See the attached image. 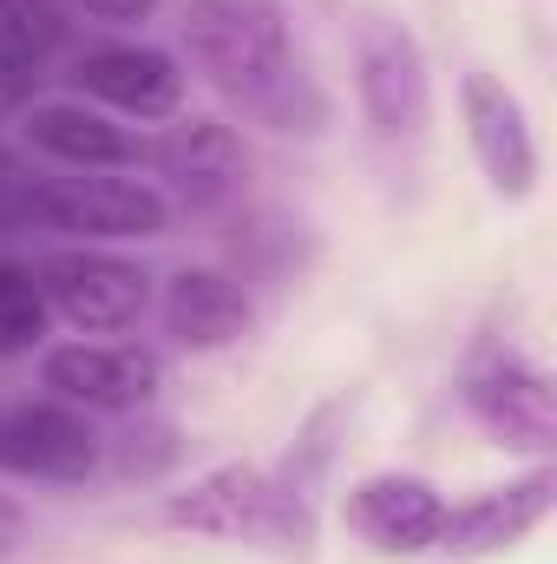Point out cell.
I'll use <instances>...</instances> for the list:
<instances>
[{"label":"cell","instance_id":"1","mask_svg":"<svg viewBox=\"0 0 557 564\" xmlns=\"http://www.w3.org/2000/svg\"><path fill=\"white\" fill-rule=\"evenodd\" d=\"M177 40H184L190 66L243 119L270 126L282 139L288 132L315 139L328 126V99L295 59V33H288L282 0H190L177 20Z\"/></svg>","mask_w":557,"mask_h":564},{"label":"cell","instance_id":"2","mask_svg":"<svg viewBox=\"0 0 557 564\" xmlns=\"http://www.w3.org/2000/svg\"><path fill=\"white\" fill-rule=\"evenodd\" d=\"M164 525L197 532V539H223V545H250V552H270L282 564L315 558L308 492L256 459H223V466L197 473L184 492L164 499Z\"/></svg>","mask_w":557,"mask_h":564},{"label":"cell","instance_id":"3","mask_svg":"<svg viewBox=\"0 0 557 564\" xmlns=\"http://www.w3.org/2000/svg\"><path fill=\"white\" fill-rule=\"evenodd\" d=\"M354 99L368 132L387 144H414L433 126V66L401 13H361L354 26Z\"/></svg>","mask_w":557,"mask_h":564},{"label":"cell","instance_id":"4","mask_svg":"<svg viewBox=\"0 0 557 564\" xmlns=\"http://www.w3.org/2000/svg\"><path fill=\"white\" fill-rule=\"evenodd\" d=\"M26 224L79 237V243H144L171 230V204L157 184L119 171H73V177H33Z\"/></svg>","mask_w":557,"mask_h":564},{"label":"cell","instance_id":"5","mask_svg":"<svg viewBox=\"0 0 557 564\" xmlns=\"http://www.w3.org/2000/svg\"><path fill=\"white\" fill-rule=\"evenodd\" d=\"M459 126L472 144V164L485 177V191L499 204H532L538 197V177H545V151H538V126L518 99L512 79L472 66L459 79Z\"/></svg>","mask_w":557,"mask_h":564},{"label":"cell","instance_id":"6","mask_svg":"<svg viewBox=\"0 0 557 564\" xmlns=\"http://www.w3.org/2000/svg\"><path fill=\"white\" fill-rule=\"evenodd\" d=\"M33 276H40L46 308L66 328H79V335H125V328H139L144 308H151V276L139 263L112 257V250H92V243L40 257Z\"/></svg>","mask_w":557,"mask_h":564},{"label":"cell","instance_id":"7","mask_svg":"<svg viewBox=\"0 0 557 564\" xmlns=\"http://www.w3.org/2000/svg\"><path fill=\"white\" fill-rule=\"evenodd\" d=\"M151 171L164 177V204L190 217H230L250 197V151L230 119H177L151 139Z\"/></svg>","mask_w":557,"mask_h":564},{"label":"cell","instance_id":"8","mask_svg":"<svg viewBox=\"0 0 557 564\" xmlns=\"http://www.w3.org/2000/svg\"><path fill=\"white\" fill-rule=\"evenodd\" d=\"M466 414L492 433V446H512L525 459H551L557 446V388L551 368L532 361V355H485L479 368H466V388H459Z\"/></svg>","mask_w":557,"mask_h":564},{"label":"cell","instance_id":"9","mask_svg":"<svg viewBox=\"0 0 557 564\" xmlns=\"http://www.w3.org/2000/svg\"><path fill=\"white\" fill-rule=\"evenodd\" d=\"M40 388L79 414H144L164 388V355L144 341H59L40 355Z\"/></svg>","mask_w":557,"mask_h":564},{"label":"cell","instance_id":"10","mask_svg":"<svg viewBox=\"0 0 557 564\" xmlns=\"http://www.w3.org/2000/svg\"><path fill=\"white\" fill-rule=\"evenodd\" d=\"M106 466V440L66 401H20L0 408V473L46 479V486H79Z\"/></svg>","mask_w":557,"mask_h":564},{"label":"cell","instance_id":"11","mask_svg":"<svg viewBox=\"0 0 557 564\" xmlns=\"http://www.w3.org/2000/svg\"><path fill=\"white\" fill-rule=\"evenodd\" d=\"M341 519L361 545H374L381 558H419V552H439V532H446V492L419 473H368L348 486L341 499Z\"/></svg>","mask_w":557,"mask_h":564},{"label":"cell","instance_id":"12","mask_svg":"<svg viewBox=\"0 0 557 564\" xmlns=\"http://www.w3.org/2000/svg\"><path fill=\"white\" fill-rule=\"evenodd\" d=\"M79 86V99H92L99 112L112 119H177L184 106V66L164 53V46H144V40H112V46H92L73 59L66 73Z\"/></svg>","mask_w":557,"mask_h":564},{"label":"cell","instance_id":"13","mask_svg":"<svg viewBox=\"0 0 557 564\" xmlns=\"http://www.w3.org/2000/svg\"><path fill=\"white\" fill-rule=\"evenodd\" d=\"M557 506V466L551 459H532L518 479L505 486H485L472 492L466 506H446V532H439V552L452 558H492V552H512L525 545Z\"/></svg>","mask_w":557,"mask_h":564},{"label":"cell","instance_id":"14","mask_svg":"<svg viewBox=\"0 0 557 564\" xmlns=\"http://www.w3.org/2000/svg\"><path fill=\"white\" fill-rule=\"evenodd\" d=\"M20 132H26L33 151H46L53 164H73V171H132V164H151V139H139L132 126H119L112 112H99L86 99L26 106Z\"/></svg>","mask_w":557,"mask_h":564},{"label":"cell","instance_id":"15","mask_svg":"<svg viewBox=\"0 0 557 564\" xmlns=\"http://www.w3.org/2000/svg\"><path fill=\"white\" fill-rule=\"evenodd\" d=\"M157 315H164V335L190 355H217V348H237L256 322L250 308V289L230 276V270H177L157 295Z\"/></svg>","mask_w":557,"mask_h":564},{"label":"cell","instance_id":"16","mask_svg":"<svg viewBox=\"0 0 557 564\" xmlns=\"http://www.w3.org/2000/svg\"><path fill=\"white\" fill-rule=\"evenodd\" d=\"M46 322H53V308H46V295H40V276H33L26 263L0 257V361L33 355V348L46 341Z\"/></svg>","mask_w":557,"mask_h":564},{"label":"cell","instance_id":"17","mask_svg":"<svg viewBox=\"0 0 557 564\" xmlns=\"http://www.w3.org/2000/svg\"><path fill=\"white\" fill-rule=\"evenodd\" d=\"M66 40V7L59 0H0V53L46 66Z\"/></svg>","mask_w":557,"mask_h":564},{"label":"cell","instance_id":"18","mask_svg":"<svg viewBox=\"0 0 557 564\" xmlns=\"http://www.w3.org/2000/svg\"><path fill=\"white\" fill-rule=\"evenodd\" d=\"M106 453H112V473H119V479H151V473H164V466L177 459V426L139 421V426H125V433H112Z\"/></svg>","mask_w":557,"mask_h":564},{"label":"cell","instance_id":"19","mask_svg":"<svg viewBox=\"0 0 557 564\" xmlns=\"http://www.w3.org/2000/svg\"><path fill=\"white\" fill-rule=\"evenodd\" d=\"M33 93H40V66L0 53V119H20V112L33 106Z\"/></svg>","mask_w":557,"mask_h":564},{"label":"cell","instance_id":"20","mask_svg":"<svg viewBox=\"0 0 557 564\" xmlns=\"http://www.w3.org/2000/svg\"><path fill=\"white\" fill-rule=\"evenodd\" d=\"M66 13H86V20H106V26H132V20H151L157 0H59Z\"/></svg>","mask_w":557,"mask_h":564},{"label":"cell","instance_id":"21","mask_svg":"<svg viewBox=\"0 0 557 564\" xmlns=\"http://www.w3.org/2000/svg\"><path fill=\"white\" fill-rule=\"evenodd\" d=\"M20 532H26V512L0 492V552H13V545H20Z\"/></svg>","mask_w":557,"mask_h":564}]
</instances>
